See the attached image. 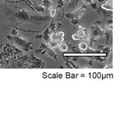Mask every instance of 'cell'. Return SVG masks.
Listing matches in <instances>:
<instances>
[{"label":"cell","instance_id":"1","mask_svg":"<svg viewBox=\"0 0 121 113\" xmlns=\"http://www.w3.org/2000/svg\"><path fill=\"white\" fill-rule=\"evenodd\" d=\"M2 16L11 24L18 25L24 23H29L34 25H41L48 20H52L50 16H42L36 14L35 11L30 12L21 7L14 5L3 6Z\"/></svg>","mask_w":121,"mask_h":113},{"label":"cell","instance_id":"2","mask_svg":"<svg viewBox=\"0 0 121 113\" xmlns=\"http://www.w3.org/2000/svg\"><path fill=\"white\" fill-rule=\"evenodd\" d=\"M30 56L21 55L18 57L4 58L0 63V68H27L30 69L28 63Z\"/></svg>","mask_w":121,"mask_h":113},{"label":"cell","instance_id":"3","mask_svg":"<svg viewBox=\"0 0 121 113\" xmlns=\"http://www.w3.org/2000/svg\"><path fill=\"white\" fill-rule=\"evenodd\" d=\"M100 24L101 22L99 21L95 23L92 26H90L88 33H86L84 36L86 38V41L88 43V46L90 48H92L95 41L104 36V30L101 27Z\"/></svg>","mask_w":121,"mask_h":113},{"label":"cell","instance_id":"4","mask_svg":"<svg viewBox=\"0 0 121 113\" xmlns=\"http://www.w3.org/2000/svg\"><path fill=\"white\" fill-rule=\"evenodd\" d=\"M8 39L10 41L11 44L16 46L21 50H24L27 52L29 50L33 49V41L30 39H25L18 33L15 35H8Z\"/></svg>","mask_w":121,"mask_h":113},{"label":"cell","instance_id":"5","mask_svg":"<svg viewBox=\"0 0 121 113\" xmlns=\"http://www.w3.org/2000/svg\"><path fill=\"white\" fill-rule=\"evenodd\" d=\"M28 63L30 65V69H34V68H37V69H42L44 67L45 63L40 59H37L34 56V54L30 55V58L28 60Z\"/></svg>","mask_w":121,"mask_h":113},{"label":"cell","instance_id":"6","mask_svg":"<svg viewBox=\"0 0 121 113\" xmlns=\"http://www.w3.org/2000/svg\"><path fill=\"white\" fill-rule=\"evenodd\" d=\"M86 8V5L84 3L79 9L76 10L73 12H70L64 14V16L69 19V20H70V19H78L82 15L83 12H84V10Z\"/></svg>","mask_w":121,"mask_h":113},{"label":"cell","instance_id":"7","mask_svg":"<svg viewBox=\"0 0 121 113\" xmlns=\"http://www.w3.org/2000/svg\"><path fill=\"white\" fill-rule=\"evenodd\" d=\"M52 33V31L49 29L48 26H45L44 28L43 29V34L42 35H38L36 36V38L38 39H44L45 41V42L48 44L50 42V35Z\"/></svg>","mask_w":121,"mask_h":113},{"label":"cell","instance_id":"8","mask_svg":"<svg viewBox=\"0 0 121 113\" xmlns=\"http://www.w3.org/2000/svg\"><path fill=\"white\" fill-rule=\"evenodd\" d=\"M97 11H98V13L99 14V15L104 17L105 19H109V18L112 19V17H113V11H112L105 10L104 8H102L101 7L98 8Z\"/></svg>","mask_w":121,"mask_h":113},{"label":"cell","instance_id":"9","mask_svg":"<svg viewBox=\"0 0 121 113\" xmlns=\"http://www.w3.org/2000/svg\"><path fill=\"white\" fill-rule=\"evenodd\" d=\"M41 54H46L48 56H51V57H52V58H54L55 60H58V55H57V54H55V51H53L51 48L47 47L45 49L44 51H43L41 52Z\"/></svg>","mask_w":121,"mask_h":113},{"label":"cell","instance_id":"10","mask_svg":"<svg viewBox=\"0 0 121 113\" xmlns=\"http://www.w3.org/2000/svg\"><path fill=\"white\" fill-rule=\"evenodd\" d=\"M98 50H99V51L101 53H103V54H105L106 56L105 57L108 58L109 56V54L110 53L112 52V47L111 48H108V47H104V46H101V45H99V46H98Z\"/></svg>","mask_w":121,"mask_h":113},{"label":"cell","instance_id":"11","mask_svg":"<svg viewBox=\"0 0 121 113\" xmlns=\"http://www.w3.org/2000/svg\"><path fill=\"white\" fill-rule=\"evenodd\" d=\"M77 34L79 36L80 39H83L84 36L86 35V29L85 26H83L82 25H80L79 27V29L77 30Z\"/></svg>","mask_w":121,"mask_h":113},{"label":"cell","instance_id":"12","mask_svg":"<svg viewBox=\"0 0 121 113\" xmlns=\"http://www.w3.org/2000/svg\"><path fill=\"white\" fill-rule=\"evenodd\" d=\"M77 48H78V49L80 50L81 52L86 53L87 51V50H88V48H89L88 43H87L86 41H82V42H80V43L79 44Z\"/></svg>","mask_w":121,"mask_h":113},{"label":"cell","instance_id":"13","mask_svg":"<svg viewBox=\"0 0 121 113\" xmlns=\"http://www.w3.org/2000/svg\"><path fill=\"white\" fill-rule=\"evenodd\" d=\"M52 5V2L51 0H43V3H42V6L44 7L45 9L50 8Z\"/></svg>","mask_w":121,"mask_h":113},{"label":"cell","instance_id":"14","mask_svg":"<svg viewBox=\"0 0 121 113\" xmlns=\"http://www.w3.org/2000/svg\"><path fill=\"white\" fill-rule=\"evenodd\" d=\"M104 35L106 36V42L105 44H108V41L110 39V37L112 35V30H110L108 28H106L104 29Z\"/></svg>","mask_w":121,"mask_h":113},{"label":"cell","instance_id":"15","mask_svg":"<svg viewBox=\"0 0 121 113\" xmlns=\"http://www.w3.org/2000/svg\"><path fill=\"white\" fill-rule=\"evenodd\" d=\"M80 2H82V0H69L68 1V7L69 8H74L77 5V4Z\"/></svg>","mask_w":121,"mask_h":113},{"label":"cell","instance_id":"16","mask_svg":"<svg viewBox=\"0 0 121 113\" xmlns=\"http://www.w3.org/2000/svg\"><path fill=\"white\" fill-rule=\"evenodd\" d=\"M101 7L102 8H104L105 10H108V11H113V6L112 5L107 2H103V4L101 5Z\"/></svg>","mask_w":121,"mask_h":113},{"label":"cell","instance_id":"17","mask_svg":"<svg viewBox=\"0 0 121 113\" xmlns=\"http://www.w3.org/2000/svg\"><path fill=\"white\" fill-rule=\"evenodd\" d=\"M58 47H59V50L60 51H67L68 50V45L67 44H65V43L60 42L58 44Z\"/></svg>","mask_w":121,"mask_h":113},{"label":"cell","instance_id":"18","mask_svg":"<svg viewBox=\"0 0 121 113\" xmlns=\"http://www.w3.org/2000/svg\"><path fill=\"white\" fill-rule=\"evenodd\" d=\"M48 44H49V46H50L51 48H55L58 47L59 44V43L56 41H50V42Z\"/></svg>","mask_w":121,"mask_h":113},{"label":"cell","instance_id":"19","mask_svg":"<svg viewBox=\"0 0 121 113\" xmlns=\"http://www.w3.org/2000/svg\"><path fill=\"white\" fill-rule=\"evenodd\" d=\"M70 21L73 24V25H82L81 23H80V20H79V18L78 19H70Z\"/></svg>","mask_w":121,"mask_h":113},{"label":"cell","instance_id":"20","mask_svg":"<svg viewBox=\"0 0 121 113\" xmlns=\"http://www.w3.org/2000/svg\"><path fill=\"white\" fill-rule=\"evenodd\" d=\"M64 57H65V56H64ZM65 58H66V57H65ZM66 60H67V61L68 63H69V64L70 65V66H71L72 69H73H73H79V68H80L79 66H77V65H76V64H74V63H73V61H72V60H69L67 58Z\"/></svg>","mask_w":121,"mask_h":113},{"label":"cell","instance_id":"21","mask_svg":"<svg viewBox=\"0 0 121 113\" xmlns=\"http://www.w3.org/2000/svg\"><path fill=\"white\" fill-rule=\"evenodd\" d=\"M48 46L46 44H41L40 45V48L38 49V50H36V53H41L43 51H44L45 48H46Z\"/></svg>","mask_w":121,"mask_h":113},{"label":"cell","instance_id":"22","mask_svg":"<svg viewBox=\"0 0 121 113\" xmlns=\"http://www.w3.org/2000/svg\"><path fill=\"white\" fill-rule=\"evenodd\" d=\"M64 2L63 1V0H58V4H57V6H56L55 8L58 10V8H61L63 6V5H64Z\"/></svg>","mask_w":121,"mask_h":113},{"label":"cell","instance_id":"23","mask_svg":"<svg viewBox=\"0 0 121 113\" xmlns=\"http://www.w3.org/2000/svg\"><path fill=\"white\" fill-rule=\"evenodd\" d=\"M56 13H57V9L56 8L51 9V11H50V17L51 18L55 17V15L56 14Z\"/></svg>","mask_w":121,"mask_h":113},{"label":"cell","instance_id":"24","mask_svg":"<svg viewBox=\"0 0 121 113\" xmlns=\"http://www.w3.org/2000/svg\"><path fill=\"white\" fill-rule=\"evenodd\" d=\"M71 37H72V39H73V40H75V41H77V40L81 39L80 38H79V36L77 34V32H76V33H73V34H72V35H71Z\"/></svg>","mask_w":121,"mask_h":113},{"label":"cell","instance_id":"25","mask_svg":"<svg viewBox=\"0 0 121 113\" xmlns=\"http://www.w3.org/2000/svg\"><path fill=\"white\" fill-rule=\"evenodd\" d=\"M89 5H91V8H92V9H97L98 8V5H97V4L95 3H90Z\"/></svg>","mask_w":121,"mask_h":113},{"label":"cell","instance_id":"26","mask_svg":"<svg viewBox=\"0 0 121 113\" xmlns=\"http://www.w3.org/2000/svg\"><path fill=\"white\" fill-rule=\"evenodd\" d=\"M82 2H84V3L86 4H90L92 2V0H82Z\"/></svg>","mask_w":121,"mask_h":113},{"label":"cell","instance_id":"27","mask_svg":"<svg viewBox=\"0 0 121 113\" xmlns=\"http://www.w3.org/2000/svg\"><path fill=\"white\" fill-rule=\"evenodd\" d=\"M2 46H3V44H0V48H1Z\"/></svg>","mask_w":121,"mask_h":113},{"label":"cell","instance_id":"28","mask_svg":"<svg viewBox=\"0 0 121 113\" xmlns=\"http://www.w3.org/2000/svg\"><path fill=\"white\" fill-rule=\"evenodd\" d=\"M2 1H4V2H6L7 0H0V2H2Z\"/></svg>","mask_w":121,"mask_h":113},{"label":"cell","instance_id":"29","mask_svg":"<svg viewBox=\"0 0 121 113\" xmlns=\"http://www.w3.org/2000/svg\"><path fill=\"white\" fill-rule=\"evenodd\" d=\"M63 1H64V2H68L69 0H63Z\"/></svg>","mask_w":121,"mask_h":113}]
</instances>
